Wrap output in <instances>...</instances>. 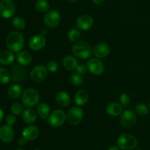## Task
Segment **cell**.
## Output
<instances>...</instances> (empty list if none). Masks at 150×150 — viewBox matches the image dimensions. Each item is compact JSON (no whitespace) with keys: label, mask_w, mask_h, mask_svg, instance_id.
Instances as JSON below:
<instances>
[{"label":"cell","mask_w":150,"mask_h":150,"mask_svg":"<svg viewBox=\"0 0 150 150\" xmlns=\"http://www.w3.org/2000/svg\"><path fill=\"white\" fill-rule=\"evenodd\" d=\"M94 24V19L91 16L87 14L82 15L78 18L76 21V26L80 30L87 31L92 27Z\"/></svg>","instance_id":"obj_12"},{"label":"cell","mask_w":150,"mask_h":150,"mask_svg":"<svg viewBox=\"0 0 150 150\" xmlns=\"http://www.w3.org/2000/svg\"><path fill=\"white\" fill-rule=\"evenodd\" d=\"M13 26L16 30H23L26 27L25 21L21 17H15L12 21Z\"/></svg>","instance_id":"obj_29"},{"label":"cell","mask_w":150,"mask_h":150,"mask_svg":"<svg viewBox=\"0 0 150 150\" xmlns=\"http://www.w3.org/2000/svg\"><path fill=\"white\" fill-rule=\"evenodd\" d=\"M48 76V70L43 65H37L34 67L30 73V78L32 81L36 83L42 81Z\"/></svg>","instance_id":"obj_9"},{"label":"cell","mask_w":150,"mask_h":150,"mask_svg":"<svg viewBox=\"0 0 150 150\" xmlns=\"http://www.w3.org/2000/svg\"><path fill=\"white\" fill-rule=\"evenodd\" d=\"M61 21L60 14L56 10H49L44 16V24L48 28H55L59 24Z\"/></svg>","instance_id":"obj_8"},{"label":"cell","mask_w":150,"mask_h":150,"mask_svg":"<svg viewBox=\"0 0 150 150\" xmlns=\"http://www.w3.org/2000/svg\"><path fill=\"white\" fill-rule=\"evenodd\" d=\"M26 77V71L18 64L13 66L11 69V79L13 81H21Z\"/></svg>","instance_id":"obj_17"},{"label":"cell","mask_w":150,"mask_h":150,"mask_svg":"<svg viewBox=\"0 0 150 150\" xmlns=\"http://www.w3.org/2000/svg\"><path fill=\"white\" fill-rule=\"evenodd\" d=\"M67 1H69V2L73 3V2H76V1H77L78 0H67Z\"/></svg>","instance_id":"obj_43"},{"label":"cell","mask_w":150,"mask_h":150,"mask_svg":"<svg viewBox=\"0 0 150 150\" xmlns=\"http://www.w3.org/2000/svg\"><path fill=\"white\" fill-rule=\"evenodd\" d=\"M11 81V75L10 72L4 67H0V83L7 84Z\"/></svg>","instance_id":"obj_27"},{"label":"cell","mask_w":150,"mask_h":150,"mask_svg":"<svg viewBox=\"0 0 150 150\" xmlns=\"http://www.w3.org/2000/svg\"><path fill=\"white\" fill-rule=\"evenodd\" d=\"M130 95H127V94H122V95H120V104H121L122 105L126 106V105L130 103Z\"/></svg>","instance_id":"obj_35"},{"label":"cell","mask_w":150,"mask_h":150,"mask_svg":"<svg viewBox=\"0 0 150 150\" xmlns=\"http://www.w3.org/2000/svg\"><path fill=\"white\" fill-rule=\"evenodd\" d=\"M70 80H71V83L74 86H80V85L83 83V78L81 75L79 74L78 73H76L72 74L71 77H70Z\"/></svg>","instance_id":"obj_33"},{"label":"cell","mask_w":150,"mask_h":150,"mask_svg":"<svg viewBox=\"0 0 150 150\" xmlns=\"http://www.w3.org/2000/svg\"><path fill=\"white\" fill-rule=\"evenodd\" d=\"M67 38L72 42H77L81 38L80 31L76 28L71 29L67 33Z\"/></svg>","instance_id":"obj_31"},{"label":"cell","mask_w":150,"mask_h":150,"mask_svg":"<svg viewBox=\"0 0 150 150\" xmlns=\"http://www.w3.org/2000/svg\"><path fill=\"white\" fill-rule=\"evenodd\" d=\"M40 98V97L38 91L32 88L25 89L21 95L22 103L28 108L36 106L39 103Z\"/></svg>","instance_id":"obj_3"},{"label":"cell","mask_w":150,"mask_h":150,"mask_svg":"<svg viewBox=\"0 0 150 150\" xmlns=\"http://www.w3.org/2000/svg\"><path fill=\"white\" fill-rule=\"evenodd\" d=\"M108 150H120V148L117 146H111L108 148Z\"/></svg>","instance_id":"obj_41"},{"label":"cell","mask_w":150,"mask_h":150,"mask_svg":"<svg viewBox=\"0 0 150 150\" xmlns=\"http://www.w3.org/2000/svg\"><path fill=\"white\" fill-rule=\"evenodd\" d=\"M83 118V111L80 107H72L67 114V120L73 125L79 124Z\"/></svg>","instance_id":"obj_7"},{"label":"cell","mask_w":150,"mask_h":150,"mask_svg":"<svg viewBox=\"0 0 150 150\" xmlns=\"http://www.w3.org/2000/svg\"><path fill=\"white\" fill-rule=\"evenodd\" d=\"M18 145L21 146H23L26 145V140L24 139V138H20L18 141Z\"/></svg>","instance_id":"obj_38"},{"label":"cell","mask_w":150,"mask_h":150,"mask_svg":"<svg viewBox=\"0 0 150 150\" xmlns=\"http://www.w3.org/2000/svg\"><path fill=\"white\" fill-rule=\"evenodd\" d=\"M10 111L12 112V114L16 116L21 115L23 112V105L21 104L20 103H14L12 104L11 107H10Z\"/></svg>","instance_id":"obj_32"},{"label":"cell","mask_w":150,"mask_h":150,"mask_svg":"<svg viewBox=\"0 0 150 150\" xmlns=\"http://www.w3.org/2000/svg\"><path fill=\"white\" fill-rule=\"evenodd\" d=\"M136 115L131 110H125L121 114V125L125 128H129L134 125L136 122Z\"/></svg>","instance_id":"obj_11"},{"label":"cell","mask_w":150,"mask_h":150,"mask_svg":"<svg viewBox=\"0 0 150 150\" xmlns=\"http://www.w3.org/2000/svg\"><path fill=\"white\" fill-rule=\"evenodd\" d=\"M3 118H4V112H3V110L0 108V123L3 120Z\"/></svg>","instance_id":"obj_40"},{"label":"cell","mask_w":150,"mask_h":150,"mask_svg":"<svg viewBox=\"0 0 150 150\" xmlns=\"http://www.w3.org/2000/svg\"><path fill=\"white\" fill-rule=\"evenodd\" d=\"M67 119L65 112L61 109H56L48 117V123L53 127H59L62 125Z\"/></svg>","instance_id":"obj_5"},{"label":"cell","mask_w":150,"mask_h":150,"mask_svg":"<svg viewBox=\"0 0 150 150\" xmlns=\"http://www.w3.org/2000/svg\"><path fill=\"white\" fill-rule=\"evenodd\" d=\"M16 59H17L18 62L22 66L29 65L32 63V55L28 51H19L18 54H17Z\"/></svg>","instance_id":"obj_19"},{"label":"cell","mask_w":150,"mask_h":150,"mask_svg":"<svg viewBox=\"0 0 150 150\" xmlns=\"http://www.w3.org/2000/svg\"><path fill=\"white\" fill-rule=\"evenodd\" d=\"M86 70H87V67L83 65V64L78 65L77 67H76V71H77V73L81 75V76H83V75H84L86 73Z\"/></svg>","instance_id":"obj_37"},{"label":"cell","mask_w":150,"mask_h":150,"mask_svg":"<svg viewBox=\"0 0 150 150\" xmlns=\"http://www.w3.org/2000/svg\"><path fill=\"white\" fill-rule=\"evenodd\" d=\"M89 100V94L86 90H79L75 95V102L79 106L85 105Z\"/></svg>","instance_id":"obj_24"},{"label":"cell","mask_w":150,"mask_h":150,"mask_svg":"<svg viewBox=\"0 0 150 150\" xmlns=\"http://www.w3.org/2000/svg\"><path fill=\"white\" fill-rule=\"evenodd\" d=\"M38 118V114L36 111L32 108H27L24 110L22 114V119L26 124H33L35 122Z\"/></svg>","instance_id":"obj_18"},{"label":"cell","mask_w":150,"mask_h":150,"mask_svg":"<svg viewBox=\"0 0 150 150\" xmlns=\"http://www.w3.org/2000/svg\"><path fill=\"white\" fill-rule=\"evenodd\" d=\"M62 64L67 70L73 71V70H76V67L78 66V62L73 56L67 55L63 59Z\"/></svg>","instance_id":"obj_20"},{"label":"cell","mask_w":150,"mask_h":150,"mask_svg":"<svg viewBox=\"0 0 150 150\" xmlns=\"http://www.w3.org/2000/svg\"><path fill=\"white\" fill-rule=\"evenodd\" d=\"M16 13V5L13 0L0 1V16L6 19L11 18Z\"/></svg>","instance_id":"obj_6"},{"label":"cell","mask_w":150,"mask_h":150,"mask_svg":"<svg viewBox=\"0 0 150 150\" xmlns=\"http://www.w3.org/2000/svg\"><path fill=\"white\" fill-rule=\"evenodd\" d=\"M149 107L145 103H138L135 107V111L136 114L139 116H145L149 113Z\"/></svg>","instance_id":"obj_30"},{"label":"cell","mask_w":150,"mask_h":150,"mask_svg":"<svg viewBox=\"0 0 150 150\" xmlns=\"http://www.w3.org/2000/svg\"><path fill=\"white\" fill-rule=\"evenodd\" d=\"M56 102L59 106L66 107L70 104V97L66 92H58L56 95Z\"/></svg>","instance_id":"obj_23"},{"label":"cell","mask_w":150,"mask_h":150,"mask_svg":"<svg viewBox=\"0 0 150 150\" xmlns=\"http://www.w3.org/2000/svg\"><path fill=\"white\" fill-rule=\"evenodd\" d=\"M58 64H57V62L55 61L48 62L46 66V68L47 70H48V71L51 72V73H55V72L58 70Z\"/></svg>","instance_id":"obj_34"},{"label":"cell","mask_w":150,"mask_h":150,"mask_svg":"<svg viewBox=\"0 0 150 150\" xmlns=\"http://www.w3.org/2000/svg\"><path fill=\"white\" fill-rule=\"evenodd\" d=\"M47 31H46V29H42V30L40 31V35H42V36H45V35H47Z\"/></svg>","instance_id":"obj_42"},{"label":"cell","mask_w":150,"mask_h":150,"mask_svg":"<svg viewBox=\"0 0 150 150\" xmlns=\"http://www.w3.org/2000/svg\"><path fill=\"white\" fill-rule=\"evenodd\" d=\"M45 44H46V39L45 36L41 35L32 37L29 41V47L33 51H39L42 49Z\"/></svg>","instance_id":"obj_14"},{"label":"cell","mask_w":150,"mask_h":150,"mask_svg":"<svg viewBox=\"0 0 150 150\" xmlns=\"http://www.w3.org/2000/svg\"><path fill=\"white\" fill-rule=\"evenodd\" d=\"M13 138H14V131L11 126L5 125L0 127V140L3 143H10L13 140Z\"/></svg>","instance_id":"obj_13"},{"label":"cell","mask_w":150,"mask_h":150,"mask_svg":"<svg viewBox=\"0 0 150 150\" xmlns=\"http://www.w3.org/2000/svg\"><path fill=\"white\" fill-rule=\"evenodd\" d=\"M105 0H92L95 4H102L105 2Z\"/></svg>","instance_id":"obj_39"},{"label":"cell","mask_w":150,"mask_h":150,"mask_svg":"<svg viewBox=\"0 0 150 150\" xmlns=\"http://www.w3.org/2000/svg\"><path fill=\"white\" fill-rule=\"evenodd\" d=\"M39 129L34 125H29L25 127L22 132V136L26 141H33L39 136Z\"/></svg>","instance_id":"obj_15"},{"label":"cell","mask_w":150,"mask_h":150,"mask_svg":"<svg viewBox=\"0 0 150 150\" xmlns=\"http://www.w3.org/2000/svg\"><path fill=\"white\" fill-rule=\"evenodd\" d=\"M87 69L94 76H100L104 72L103 63L98 58L91 59L87 62Z\"/></svg>","instance_id":"obj_10"},{"label":"cell","mask_w":150,"mask_h":150,"mask_svg":"<svg viewBox=\"0 0 150 150\" xmlns=\"http://www.w3.org/2000/svg\"><path fill=\"white\" fill-rule=\"evenodd\" d=\"M149 111H150V101H149Z\"/></svg>","instance_id":"obj_44"},{"label":"cell","mask_w":150,"mask_h":150,"mask_svg":"<svg viewBox=\"0 0 150 150\" xmlns=\"http://www.w3.org/2000/svg\"><path fill=\"white\" fill-rule=\"evenodd\" d=\"M136 150H140V149H136Z\"/></svg>","instance_id":"obj_47"},{"label":"cell","mask_w":150,"mask_h":150,"mask_svg":"<svg viewBox=\"0 0 150 150\" xmlns=\"http://www.w3.org/2000/svg\"><path fill=\"white\" fill-rule=\"evenodd\" d=\"M110 53V48L106 43H98L93 49L94 55L98 59H103L106 57Z\"/></svg>","instance_id":"obj_16"},{"label":"cell","mask_w":150,"mask_h":150,"mask_svg":"<svg viewBox=\"0 0 150 150\" xmlns=\"http://www.w3.org/2000/svg\"><path fill=\"white\" fill-rule=\"evenodd\" d=\"M72 51L76 57L86 59L92 56V48L89 43L84 41H77L72 47Z\"/></svg>","instance_id":"obj_2"},{"label":"cell","mask_w":150,"mask_h":150,"mask_svg":"<svg viewBox=\"0 0 150 150\" xmlns=\"http://www.w3.org/2000/svg\"><path fill=\"white\" fill-rule=\"evenodd\" d=\"M5 120H6V123H7V125H8L10 126H12L13 125L16 124V117L14 114H9V115L7 116Z\"/></svg>","instance_id":"obj_36"},{"label":"cell","mask_w":150,"mask_h":150,"mask_svg":"<svg viewBox=\"0 0 150 150\" xmlns=\"http://www.w3.org/2000/svg\"><path fill=\"white\" fill-rule=\"evenodd\" d=\"M15 55L11 51H3L0 52V64L3 65H8L13 62Z\"/></svg>","instance_id":"obj_22"},{"label":"cell","mask_w":150,"mask_h":150,"mask_svg":"<svg viewBox=\"0 0 150 150\" xmlns=\"http://www.w3.org/2000/svg\"><path fill=\"white\" fill-rule=\"evenodd\" d=\"M122 105L117 103H111L106 108V112L108 115L112 117H117L121 115L122 111Z\"/></svg>","instance_id":"obj_21"},{"label":"cell","mask_w":150,"mask_h":150,"mask_svg":"<svg viewBox=\"0 0 150 150\" xmlns=\"http://www.w3.org/2000/svg\"><path fill=\"white\" fill-rule=\"evenodd\" d=\"M6 45L10 51L13 52H19L24 47L23 35L17 31L10 32L6 39Z\"/></svg>","instance_id":"obj_1"},{"label":"cell","mask_w":150,"mask_h":150,"mask_svg":"<svg viewBox=\"0 0 150 150\" xmlns=\"http://www.w3.org/2000/svg\"><path fill=\"white\" fill-rule=\"evenodd\" d=\"M37 112H38V116L40 117L42 120H45L49 117L50 114H51V108L50 106L45 103H42L39 104L37 108Z\"/></svg>","instance_id":"obj_25"},{"label":"cell","mask_w":150,"mask_h":150,"mask_svg":"<svg viewBox=\"0 0 150 150\" xmlns=\"http://www.w3.org/2000/svg\"><path fill=\"white\" fill-rule=\"evenodd\" d=\"M35 150H41V149H35Z\"/></svg>","instance_id":"obj_46"},{"label":"cell","mask_w":150,"mask_h":150,"mask_svg":"<svg viewBox=\"0 0 150 150\" xmlns=\"http://www.w3.org/2000/svg\"><path fill=\"white\" fill-rule=\"evenodd\" d=\"M35 8L40 13H47L49 10L50 4L46 0H38L35 3Z\"/></svg>","instance_id":"obj_28"},{"label":"cell","mask_w":150,"mask_h":150,"mask_svg":"<svg viewBox=\"0 0 150 150\" xmlns=\"http://www.w3.org/2000/svg\"><path fill=\"white\" fill-rule=\"evenodd\" d=\"M16 150H24V149H16Z\"/></svg>","instance_id":"obj_45"},{"label":"cell","mask_w":150,"mask_h":150,"mask_svg":"<svg viewBox=\"0 0 150 150\" xmlns=\"http://www.w3.org/2000/svg\"><path fill=\"white\" fill-rule=\"evenodd\" d=\"M117 144L122 150H132L137 146L138 141L136 138L130 133H123L117 139Z\"/></svg>","instance_id":"obj_4"},{"label":"cell","mask_w":150,"mask_h":150,"mask_svg":"<svg viewBox=\"0 0 150 150\" xmlns=\"http://www.w3.org/2000/svg\"><path fill=\"white\" fill-rule=\"evenodd\" d=\"M22 93H23L22 88L18 84L12 85V86H10L9 87L8 90H7L8 96L11 99H18V98L21 96Z\"/></svg>","instance_id":"obj_26"}]
</instances>
